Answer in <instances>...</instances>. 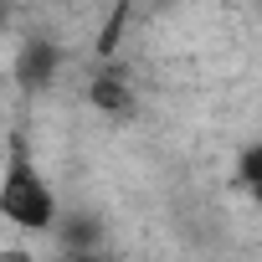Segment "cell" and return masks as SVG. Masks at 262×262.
<instances>
[{
    "instance_id": "cell-1",
    "label": "cell",
    "mask_w": 262,
    "mask_h": 262,
    "mask_svg": "<svg viewBox=\"0 0 262 262\" xmlns=\"http://www.w3.org/2000/svg\"><path fill=\"white\" fill-rule=\"evenodd\" d=\"M62 216V201L47 180V170L16 144L6 155V170H0V221L16 226L21 236H47Z\"/></svg>"
},
{
    "instance_id": "cell-2",
    "label": "cell",
    "mask_w": 262,
    "mask_h": 262,
    "mask_svg": "<svg viewBox=\"0 0 262 262\" xmlns=\"http://www.w3.org/2000/svg\"><path fill=\"white\" fill-rule=\"evenodd\" d=\"M62 41H52V36H31L26 47H21V77L31 82V88H47L57 72H62Z\"/></svg>"
},
{
    "instance_id": "cell-3",
    "label": "cell",
    "mask_w": 262,
    "mask_h": 262,
    "mask_svg": "<svg viewBox=\"0 0 262 262\" xmlns=\"http://www.w3.org/2000/svg\"><path fill=\"white\" fill-rule=\"evenodd\" d=\"M88 98H93V108H98V113H118V118L134 113V82H128L118 67H103V72L93 77Z\"/></svg>"
},
{
    "instance_id": "cell-4",
    "label": "cell",
    "mask_w": 262,
    "mask_h": 262,
    "mask_svg": "<svg viewBox=\"0 0 262 262\" xmlns=\"http://www.w3.org/2000/svg\"><path fill=\"white\" fill-rule=\"evenodd\" d=\"M242 180H247V185H252V195L262 201V149H252V155H247V165H242Z\"/></svg>"
},
{
    "instance_id": "cell-5",
    "label": "cell",
    "mask_w": 262,
    "mask_h": 262,
    "mask_svg": "<svg viewBox=\"0 0 262 262\" xmlns=\"http://www.w3.org/2000/svg\"><path fill=\"white\" fill-rule=\"evenodd\" d=\"M57 262H108V257H103V247H62Z\"/></svg>"
},
{
    "instance_id": "cell-6",
    "label": "cell",
    "mask_w": 262,
    "mask_h": 262,
    "mask_svg": "<svg viewBox=\"0 0 262 262\" xmlns=\"http://www.w3.org/2000/svg\"><path fill=\"white\" fill-rule=\"evenodd\" d=\"M0 262H36V252L16 242V247H0Z\"/></svg>"
}]
</instances>
